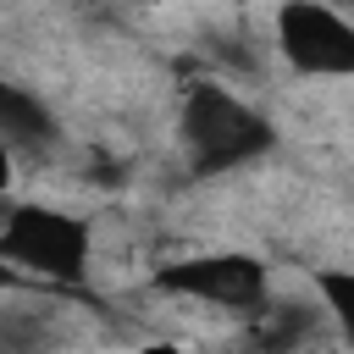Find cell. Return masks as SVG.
<instances>
[{
    "label": "cell",
    "mask_w": 354,
    "mask_h": 354,
    "mask_svg": "<svg viewBox=\"0 0 354 354\" xmlns=\"http://www.w3.org/2000/svg\"><path fill=\"white\" fill-rule=\"evenodd\" d=\"M6 183H11V144L0 138V194H6Z\"/></svg>",
    "instance_id": "9"
},
{
    "label": "cell",
    "mask_w": 354,
    "mask_h": 354,
    "mask_svg": "<svg viewBox=\"0 0 354 354\" xmlns=\"http://www.w3.org/2000/svg\"><path fill=\"white\" fill-rule=\"evenodd\" d=\"M0 138L17 149H50L55 144V116L44 111V100H33L28 88L0 77Z\"/></svg>",
    "instance_id": "5"
},
{
    "label": "cell",
    "mask_w": 354,
    "mask_h": 354,
    "mask_svg": "<svg viewBox=\"0 0 354 354\" xmlns=\"http://www.w3.org/2000/svg\"><path fill=\"white\" fill-rule=\"evenodd\" d=\"M17 282H22V271H17V266L0 254V288H17Z\"/></svg>",
    "instance_id": "8"
},
{
    "label": "cell",
    "mask_w": 354,
    "mask_h": 354,
    "mask_svg": "<svg viewBox=\"0 0 354 354\" xmlns=\"http://www.w3.org/2000/svg\"><path fill=\"white\" fill-rule=\"evenodd\" d=\"M177 127H183V149H188L194 177H227V171L271 155V144H277V127L216 83H194L183 94Z\"/></svg>",
    "instance_id": "1"
},
{
    "label": "cell",
    "mask_w": 354,
    "mask_h": 354,
    "mask_svg": "<svg viewBox=\"0 0 354 354\" xmlns=\"http://www.w3.org/2000/svg\"><path fill=\"white\" fill-rule=\"evenodd\" d=\"M0 254L44 282H77L88 266V227L55 205H11L0 221Z\"/></svg>",
    "instance_id": "2"
},
{
    "label": "cell",
    "mask_w": 354,
    "mask_h": 354,
    "mask_svg": "<svg viewBox=\"0 0 354 354\" xmlns=\"http://www.w3.org/2000/svg\"><path fill=\"white\" fill-rule=\"evenodd\" d=\"M277 50L304 77H354V22L326 0H288L277 11Z\"/></svg>",
    "instance_id": "3"
},
{
    "label": "cell",
    "mask_w": 354,
    "mask_h": 354,
    "mask_svg": "<svg viewBox=\"0 0 354 354\" xmlns=\"http://www.w3.org/2000/svg\"><path fill=\"white\" fill-rule=\"evenodd\" d=\"M315 293L326 299L332 321H337L343 337L354 343V271H321V277H315Z\"/></svg>",
    "instance_id": "7"
},
{
    "label": "cell",
    "mask_w": 354,
    "mask_h": 354,
    "mask_svg": "<svg viewBox=\"0 0 354 354\" xmlns=\"http://www.w3.org/2000/svg\"><path fill=\"white\" fill-rule=\"evenodd\" d=\"M310 332H315V315L299 310V304H282V310H266V315H260L254 343H266V348H288V343H304Z\"/></svg>",
    "instance_id": "6"
},
{
    "label": "cell",
    "mask_w": 354,
    "mask_h": 354,
    "mask_svg": "<svg viewBox=\"0 0 354 354\" xmlns=\"http://www.w3.org/2000/svg\"><path fill=\"white\" fill-rule=\"evenodd\" d=\"M155 288L160 293H177V299H205V304H221V310H266V266L254 254H238V249H221V254H188V260H171L155 271Z\"/></svg>",
    "instance_id": "4"
},
{
    "label": "cell",
    "mask_w": 354,
    "mask_h": 354,
    "mask_svg": "<svg viewBox=\"0 0 354 354\" xmlns=\"http://www.w3.org/2000/svg\"><path fill=\"white\" fill-rule=\"evenodd\" d=\"M227 6H243V0H227Z\"/></svg>",
    "instance_id": "10"
}]
</instances>
